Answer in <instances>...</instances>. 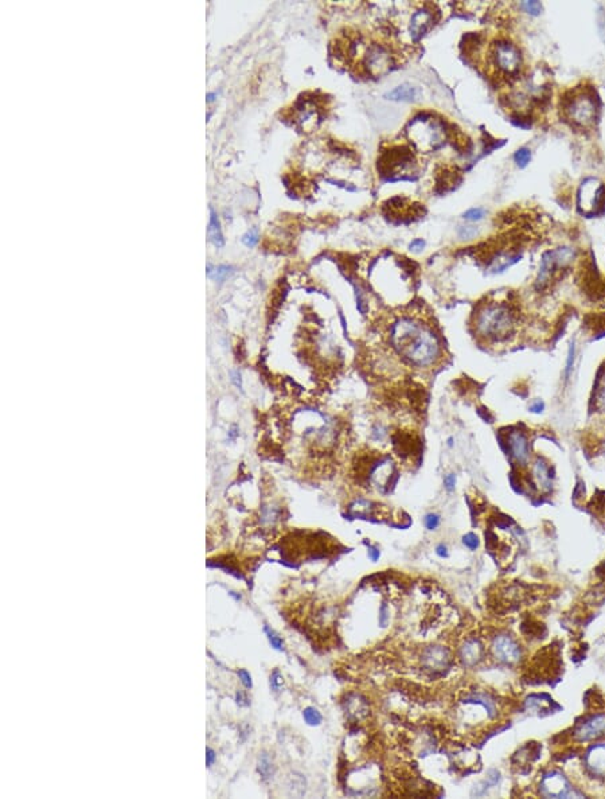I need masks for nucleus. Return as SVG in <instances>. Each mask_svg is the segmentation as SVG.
Returning a JSON list of instances; mask_svg holds the SVG:
<instances>
[{"instance_id":"obj_1","label":"nucleus","mask_w":605,"mask_h":799,"mask_svg":"<svg viewBox=\"0 0 605 799\" xmlns=\"http://www.w3.org/2000/svg\"><path fill=\"white\" fill-rule=\"evenodd\" d=\"M389 341L407 362L428 368L441 358V343L430 326L411 316H400L391 323Z\"/></svg>"},{"instance_id":"obj_2","label":"nucleus","mask_w":605,"mask_h":799,"mask_svg":"<svg viewBox=\"0 0 605 799\" xmlns=\"http://www.w3.org/2000/svg\"><path fill=\"white\" fill-rule=\"evenodd\" d=\"M407 134L414 147L424 153H433L444 147L448 131L443 120L430 112H420L410 118Z\"/></svg>"},{"instance_id":"obj_3","label":"nucleus","mask_w":605,"mask_h":799,"mask_svg":"<svg viewBox=\"0 0 605 799\" xmlns=\"http://www.w3.org/2000/svg\"><path fill=\"white\" fill-rule=\"evenodd\" d=\"M515 316L506 304L489 303L476 313L475 329L479 336L489 341H501L508 338L514 330Z\"/></svg>"},{"instance_id":"obj_4","label":"nucleus","mask_w":605,"mask_h":799,"mask_svg":"<svg viewBox=\"0 0 605 799\" xmlns=\"http://www.w3.org/2000/svg\"><path fill=\"white\" fill-rule=\"evenodd\" d=\"M378 173L386 182L414 180L416 159L410 148L405 146H393L381 153L378 157Z\"/></svg>"},{"instance_id":"obj_5","label":"nucleus","mask_w":605,"mask_h":799,"mask_svg":"<svg viewBox=\"0 0 605 799\" xmlns=\"http://www.w3.org/2000/svg\"><path fill=\"white\" fill-rule=\"evenodd\" d=\"M573 258H574V251L572 248H560V249H556L553 252H547V254H544L542 261H541L540 274L537 279V286L540 288H544L550 281L551 276L558 270H563V268L567 267L573 261Z\"/></svg>"},{"instance_id":"obj_6","label":"nucleus","mask_w":605,"mask_h":799,"mask_svg":"<svg viewBox=\"0 0 605 799\" xmlns=\"http://www.w3.org/2000/svg\"><path fill=\"white\" fill-rule=\"evenodd\" d=\"M491 59L494 65L505 75H514L519 70L521 54L519 50L508 40L494 43L491 49Z\"/></svg>"},{"instance_id":"obj_7","label":"nucleus","mask_w":605,"mask_h":799,"mask_svg":"<svg viewBox=\"0 0 605 799\" xmlns=\"http://www.w3.org/2000/svg\"><path fill=\"white\" fill-rule=\"evenodd\" d=\"M394 65V59L391 57V52L378 43H372L363 57V66L368 70L371 77H381L389 73Z\"/></svg>"},{"instance_id":"obj_8","label":"nucleus","mask_w":605,"mask_h":799,"mask_svg":"<svg viewBox=\"0 0 605 799\" xmlns=\"http://www.w3.org/2000/svg\"><path fill=\"white\" fill-rule=\"evenodd\" d=\"M569 118L577 125H589L596 117V105L590 96L579 95L567 104L566 108Z\"/></svg>"},{"instance_id":"obj_9","label":"nucleus","mask_w":605,"mask_h":799,"mask_svg":"<svg viewBox=\"0 0 605 799\" xmlns=\"http://www.w3.org/2000/svg\"><path fill=\"white\" fill-rule=\"evenodd\" d=\"M508 453L514 463L519 467H526L531 459V449L526 433L521 429H512L508 435Z\"/></svg>"},{"instance_id":"obj_10","label":"nucleus","mask_w":605,"mask_h":799,"mask_svg":"<svg viewBox=\"0 0 605 799\" xmlns=\"http://www.w3.org/2000/svg\"><path fill=\"white\" fill-rule=\"evenodd\" d=\"M421 205L413 206L409 199L404 196H394L384 205V213L391 219H398V222H409L413 218L421 215Z\"/></svg>"},{"instance_id":"obj_11","label":"nucleus","mask_w":605,"mask_h":799,"mask_svg":"<svg viewBox=\"0 0 605 799\" xmlns=\"http://www.w3.org/2000/svg\"><path fill=\"white\" fill-rule=\"evenodd\" d=\"M433 26H434V13L428 7L417 10L416 13H413L410 18V38L414 42H418L430 33Z\"/></svg>"},{"instance_id":"obj_12","label":"nucleus","mask_w":605,"mask_h":799,"mask_svg":"<svg viewBox=\"0 0 605 799\" xmlns=\"http://www.w3.org/2000/svg\"><path fill=\"white\" fill-rule=\"evenodd\" d=\"M574 740L580 743L595 740L605 736V715H595L586 722L580 724L573 732Z\"/></svg>"},{"instance_id":"obj_13","label":"nucleus","mask_w":605,"mask_h":799,"mask_svg":"<svg viewBox=\"0 0 605 799\" xmlns=\"http://www.w3.org/2000/svg\"><path fill=\"white\" fill-rule=\"evenodd\" d=\"M492 651L495 657L505 663H515L521 660V649L508 635H499L494 639Z\"/></svg>"},{"instance_id":"obj_14","label":"nucleus","mask_w":605,"mask_h":799,"mask_svg":"<svg viewBox=\"0 0 605 799\" xmlns=\"http://www.w3.org/2000/svg\"><path fill=\"white\" fill-rule=\"evenodd\" d=\"M531 482L540 492L547 494L553 490V475L544 458H537L531 465Z\"/></svg>"},{"instance_id":"obj_15","label":"nucleus","mask_w":605,"mask_h":799,"mask_svg":"<svg viewBox=\"0 0 605 799\" xmlns=\"http://www.w3.org/2000/svg\"><path fill=\"white\" fill-rule=\"evenodd\" d=\"M541 793L547 798H566L572 794V789L564 775L553 773L542 779Z\"/></svg>"},{"instance_id":"obj_16","label":"nucleus","mask_w":605,"mask_h":799,"mask_svg":"<svg viewBox=\"0 0 605 799\" xmlns=\"http://www.w3.org/2000/svg\"><path fill=\"white\" fill-rule=\"evenodd\" d=\"M602 194H603L602 185L596 179H586L579 194L580 209L584 212H590L595 208H597Z\"/></svg>"},{"instance_id":"obj_17","label":"nucleus","mask_w":605,"mask_h":799,"mask_svg":"<svg viewBox=\"0 0 605 799\" xmlns=\"http://www.w3.org/2000/svg\"><path fill=\"white\" fill-rule=\"evenodd\" d=\"M421 92L418 88L410 85V84H402L398 85L397 88H394L389 93L385 95V98L391 101H401V102H413L417 101L420 98Z\"/></svg>"},{"instance_id":"obj_18","label":"nucleus","mask_w":605,"mask_h":799,"mask_svg":"<svg viewBox=\"0 0 605 799\" xmlns=\"http://www.w3.org/2000/svg\"><path fill=\"white\" fill-rule=\"evenodd\" d=\"M586 764L596 775L605 774V745L593 747L586 755Z\"/></svg>"},{"instance_id":"obj_19","label":"nucleus","mask_w":605,"mask_h":799,"mask_svg":"<svg viewBox=\"0 0 605 799\" xmlns=\"http://www.w3.org/2000/svg\"><path fill=\"white\" fill-rule=\"evenodd\" d=\"M483 657V646L479 641L471 639L462 649V660L467 666H473Z\"/></svg>"},{"instance_id":"obj_20","label":"nucleus","mask_w":605,"mask_h":799,"mask_svg":"<svg viewBox=\"0 0 605 799\" xmlns=\"http://www.w3.org/2000/svg\"><path fill=\"white\" fill-rule=\"evenodd\" d=\"M448 660V651L444 649H439V647L430 649V651H427V654H425V662L430 667L440 669V667L447 665Z\"/></svg>"},{"instance_id":"obj_21","label":"nucleus","mask_w":605,"mask_h":799,"mask_svg":"<svg viewBox=\"0 0 605 799\" xmlns=\"http://www.w3.org/2000/svg\"><path fill=\"white\" fill-rule=\"evenodd\" d=\"M207 233H209V237H210V240L215 247H218V248L223 247L225 240H223V235L221 232V225H219V221H218V217L215 215L214 210H210V222H209Z\"/></svg>"},{"instance_id":"obj_22","label":"nucleus","mask_w":605,"mask_h":799,"mask_svg":"<svg viewBox=\"0 0 605 799\" xmlns=\"http://www.w3.org/2000/svg\"><path fill=\"white\" fill-rule=\"evenodd\" d=\"M233 273V268L228 267V265H221L217 268H207V274L210 279H213L215 281H223L226 277H229Z\"/></svg>"},{"instance_id":"obj_23","label":"nucleus","mask_w":605,"mask_h":799,"mask_svg":"<svg viewBox=\"0 0 605 799\" xmlns=\"http://www.w3.org/2000/svg\"><path fill=\"white\" fill-rule=\"evenodd\" d=\"M303 719H304V722H307L308 725H311V727L320 725L322 720H323L320 712H319L317 709L313 708V706H308V708H306V709L303 711Z\"/></svg>"},{"instance_id":"obj_24","label":"nucleus","mask_w":605,"mask_h":799,"mask_svg":"<svg viewBox=\"0 0 605 799\" xmlns=\"http://www.w3.org/2000/svg\"><path fill=\"white\" fill-rule=\"evenodd\" d=\"M258 773L262 775V778L268 779L271 778L272 773H274V766L272 761L269 759V757L267 754H262V757L258 761Z\"/></svg>"},{"instance_id":"obj_25","label":"nucleus","mask_w":605,"mask_h":799,"mask_svg":"<svg viewBox=\"0 0 605 799\" xmlns=\"http://www.w3.org/2000/svg\"><path fill=\"white\" fill-rule=\"evenodd\" d=\"M574 359H576V343L572 342L567 350V358H566L565 366V377L566 380H569L572 371H573V366H574Z\"/></svg>"},{"instance_id":"obj_26","label":"nucleus","mask_w":605,"mask_h":799,"mask_svg":"<svg viewBox=\"0 0 605 799\" xmlns=\"http://www.w3.org/2000/svg\"><path fill=\"white\" fill-rule=\"evenodd\" d=\"M596 404L602 410H605V373L600 378L596 389Z\"/></svg>"},{"instance_id":"obj_27","label":"nucleus","mask_w":605,"mask_h":799,"mask_svg":"<svg viewBox=\"0 0 605 799\" xmlns=\"http://www.w3.org/2000/svg\"><path fill=\"white\" fill-rule=\"evenodd\" d=\"M264 630H265V633H267V635H268V639H269V642H271V644H272V647L276 649V650H283V649H284V642H283V639H281V638H280V637H278V635H277L274 631H272L269 627H267V626H265V628H264Z\"/></svg>"},{"instance_id":"obj_28","label":"nucleus","mask_w":605,"mask_h":799,"mask_svg":"<svg viewBox=\"0 0 605 799\" xmlns=\"http://www.w3.org/2000/svg\"><path fill=\"white\" fill-rule=\"evenodd\" d=\"M355 293H356V309H358V311L361 312L362 315H366L368 310H369L368 300H366L365 295H363V293H362L359 288H356Z\"/></svg>"},{"instance_id":"obj_29","label":"nucleus","mask_w":605,"mask_h":799,"mask_svg":"<svg viewBox=\"0 0 605 799\" xmlns=\"http://www.w3.org/2000/svg\"><path fill=\"white\" fill-rule=\"evenodd\" d=\"M242 242L248 247V248H253L254 245L258 242V232L257 229H252L248 233L242 237Z\"/></svg>"},{"instance_id":"obj_30","label":"nucleus","mask_w":605,"mask_h":799,"mask_svg":"<svg viewBox=\"0 0 605 799\" xmlns=\"http://www.w3.org/2000/svg\"><path fill=\"white\" fill-rule=\"evenodd\" d=\"M530 157H531L530 151H528L527 148H521V150H518L517 154H515V162H517L519 166L524 167V166H526L527 163H528Z\"/></svg>"},{"instance_id":"obj_31","label":"nucleus","mask_w":605,"mask_h":799,"mask_svg":"<svg viewBox=\"0 0 605 799\" xmlns=\"http://www.w3.org/2000/svg\"><path fill=\"white\" fill-rule=\"evenodd\" d=\"M485 215H486V212L483 209L473 208V209H469V212L464 213V218L469 219V221H479L485 217Z\"/></svg>"},{"instance_id":"obj_32","label":"nucleus","mask_w":605,"mask_h":799,"mask_svg":"<svg viewBox=\"0 0 605 799\" xmlns=\"http://www.w3.org/2000/svg\"><path fill=\"white\" fill-rule=\"evenodd\" d=\"M463 544L467 546L469 549H471V550H475V549L479 546V538H478L476 534L469 533V534H466V536L463 537Z\"/></svg>"},{"instance_id":"obj_33","label":"nucleus","mask_w":605,"mask_h":799,"mask_svg":"<svg viewBox=\"0 0 605 799\" xmlns=\"http://www.w3.org/2000/svg\"><path fill=\"white\" fill-rule=\"evenodd\" d=\"M237 674H238V677H239L241 683H242V685H244L245 688H252V686H253L252 676L249 674V672H248V670H245V669H239V670L237 672Z\"/></svg>"},{"instance_id":"obj_34","label":"nucleus","mask_w":605,"mask_h":799,"mask_svg":"<svg viewBox=\"0 0 605 799\" xmlns=\"http://www.w3.org/2000/svg\"><path fill=\"white\" fill-rule=\"evenodd\" d=\"M425 527L428 530H436L437 527L440 525V517L437 514H428L424 520Z\"/></svg>"},{"instance_id":"obj_35","label":"nucleus","mask_w":605,"mask_h":799,"mask_svg":"<svg viewBox=\"0 0 605 799\" xmlns=\"http://www.w3.org/2000/svg\"><path fill=\"white\" fill-rule=\"evenodd\" d=\"M522 7L526 10V13L531 14V15H537L541 13V4L538 1H525L522 4Z\"/></svg>"},{"instance_id":"obj_36","label":"nucleus","mask_w":605,"mask_h":799,"mask_svg":"<svg viewBox=\"0 0 605 799\" xmlns=\"http://www.w3.org/2000/svg\"><path fill=\"white\" fill-rule=\"evenodd\" d=\"M283 685H284V677L278 670H276L274 674L271 676V686L274 688V690H278Z\"/></svg>"},{"instance_id":"obj_37","label":"nucleus","mask_w":605,"mask_h":799,"mask_svg":"<svg viewBox=\"0 0 605 799\" xmlns=\"http://www.w3.org/2000/svg\"><path fill=\"white\" fill-rule=\"evenodd\" d=\"M424 248H425V241L423 238H416L410 242L409 249L413 254H420Z\"/></svg>"},{"instance_id":"obj_38","label":"nucleus","mask_w":605,"mask_h":799,"mask_svg":"<svg viewBox=\"0 0 605 799\" xmlns=\"http://www.w3.org/2000/svg\"><path fill=\"white\" fill-rule=\"evenodd\" d=\"M444 488H447L449 492L455 490L456 488V475L455 474H449L444 478Z\"/></svg>"},{"instance_id":"obj_39","label":"nucleus","mask_w":605,"mask_h":799,"mask_svg":"<svg viewBox=\"0 0 605 799\" xmlns=\"http://www.w3.org/2000/svg\"><path fill=\"white\" fill-rule=\"evenodd\" d=\"M379 615H381V616H379V623H381L382 627H385L386 623H388V608H386V605H382L381 611H379Z\"/></svg>"},{"instance_id":"obj_40","label":"nucleus","mask_w":605,"mask_h":799,"mask_svg":"<svg viewBox=\"0 0 605 799\" xmlns=\"http://www.w3.org/2000/svg\"><path fill=\"white\" fill-rule=\"evenodd\" d=\"M230 375H232V382H233V384H235V387H237V388H239V389H241V388H242V381H241V373H239V371H232V373H230Z\"/></svg>"},{"instance_id":"obj_41","label":"nucleus","mask_w":605,"mask_h":799,"mask_svg":"<svg viewBox=\"0 0 605 799\" xmlns=\"http://www.w3.org/2000/svg\"><path fill=\"white\" fill-rule=\"evenodd\" d=\"M545 410V404L542 401H535L530 405V412L531 413H541L542 410Z\"/></svg>"},{"instance_id":"obj_42","label":"nucleus","mask_w":605,"mask_h":799,"mask_svg":"<svg viewBox=\"0 0 605 799\" xmlns=\"http://www.w3.org/2000/svg\"><path fill=\"white\" fill-rule=\"evenodd\" d=\"M215 759H217V757H215L214 751H213L212 748H207V751H206V764H207V767H212V766L214 764Z\"/></svg>"},{"instance_id":"obj_43","label":"nucleus","mask_w":605,"mask_h":799,"mask_svg":"<svg viewBox=\"0 0 605 799\" xmlns=\"http://www.w3.org/2000/svg\"><path fill=\"white\" fill-rule=\"evenodd\" d=\"M436 554H437L439 557H441V559L448 557V548L444 545V544H440V545L436 546Z\"/></svg>"},{"instance_id":"obj_44","label":"nucleus","mask_w":605,"mask_h":799,"mask_svg":"<svg viewBox=\"0 0 605 799\" xmlns=\"http://www.w3.org/2000/svg\"><path fill=\"white\" fill-rule=\"evenodd\" d=\"M379 556H381L379 549H377V548H374V546L369 548V557H370L371 561L375 563V561L379 559Z\"/></svg>"},{"instance_id":"obj_45","label":"nucleus","mask_w":605,"mask_h":799,"mask_svg":"<svg viewBox=\"0 0 605 799\" xmlns=\"http://www.w3.org/2000/svg\"><path fill=\"white\" fill-rule=\"evenodd\" d=\"M460 234H462V237L469 238V237H472V235L476 234V229H473L472 226H467V228H463V231L460 232Z\"/></svg>"},{"instance_id":"obj_46","label":"nucleus","mask_w":605,"mask_h":799,"mask_svg":"<svg viewBox=\"0 0 605 799\" xmlns=\"http://www.w3.org/2000/svg\"><path fill=\"white\" fill-rule=\"evenodd\" d=\"M452 446H453V437H449V439H448V447H452Z\"/></svg>"}]
</instances>
